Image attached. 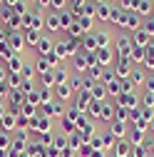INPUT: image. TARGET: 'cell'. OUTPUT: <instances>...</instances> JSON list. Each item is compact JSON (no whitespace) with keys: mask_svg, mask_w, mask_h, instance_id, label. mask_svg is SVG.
<instances>
[{"mask_svg":"<svg viewBox=\"0 0 154 157\" xmlns=\"http://www.w3.org/2000/svg\"><path fill=\"white\" fill-rule=\"evenodd\" d=\"M17 115H20V110H8L3 117H0V127H3V132H13L17 127Z\"/></svg>","mask_w":154,"mask_h":157,"instance_id":"cell-1","label":"cell"},{"mask_svg":"<svg viewBox=\"0 0 154 157\" xmlns=\"http://www.w3.org/2000/svg\"><path fill=\"white\" fill-rule=\"evenodd\" d=\"M75 50H77V45H72V43H65V40H60V43H55V48H52V52L60 57V60H65V57H72L75 55Z\"/></svg>","mask_w":154,"mask_h":157,"instance_id":"cell-2","label":"cell"},{"mask_svg":"<svg viewBox=\"0 0 154 157\" xmlns=\"http://www.w3.org/2000/svg\"><path fill=\"white\" fill-rule=\"evenodd\" d=\"M8 45L13 48L15 55H20V50L25 48V37H23V33H8Z\"/></svg>","mask_w":154,"mask_h":157,"instance_id":"cell-3","label":"cell"},{"mask_svg":"<svg viewBox=\"0 0 154 157\" xmlns=\"http://www.w3.org/2000/svg\"><path fill=\"white\" fill-rule=\"evenodd\" d=\"M45 28H47L50 33H60V30H62L60 15H57V13H47V15H45Z\"/></svg>","mask_w":154,"mask_h":157,"instance_id":"cell-4","label":"cell"},{"mask_svg":"<svg viewBox=\"0 0 154 157\" xmlns=\"http://www.w3.org/2000/svg\"><path fill=\"white\" fill-rule=\"evenodd\" d=\"M72 87H70V82H65V85H55V95H57V102H65V100H70L72 97Z\"/></svg>","mask_w":154,"mask_h":157,"instance_id":"cell-5","label":"cell"},{"mask_svg":"<svg viewBox=\"0 0 154 157\" xmlns=\"http://www.w3.org/2000/svg\"><path fill=\"white\" fill-rule=\"evenodd\" d=\"M94 63H97V65L112 63V50L109 48H97V52H94Z\"/></svg>","mask_w":154,"mask_h":157,"instance_id":"cell-6","label":"cell"},{"mask_svg":"<svg viewBox=\"0 0 154 157\" xmlns=\"http://www.w3.org/2000/svg\"><path fill=\"white\" fill-rule=\"evenodd\" d=\"M23 37H25V45H30V48H35L37 43H40V33L37 30H23Z\"/></svg>","mask_w":154,"mask_h":157,"instance_id":"cell-7","label":"cell"},{"mask_svg":"<svg viewBox=\"0 0 154 157\" xmlns=\"http://www.w3.org/2000/svg\"><path fill=\"white\" fill-rule=\"evenodd\" d=\"M52 48H55V45H52L50 37H40V43L35 45V50L40 52V55H50V52H52Z\"/></svg>","mask_w":154,"mask_h":157,"instance_id":"cell-8","label":"cell"},{"mask_svg":"<svg viewBox=\"0 0 154 157\" xmlns=\"http://www.w3.org/2000/svg\"><path fill=\"white\" fill-rule=\"evenodd\" d=\"M23 75L20 72H8V87L10 90H17V87H23Z\"/></svg>","mask_w":154,"mask_h":157,"instance_id":"cell-9","label":"cell"},{"mask_svg":"<svg viewBox=\"0 0 154 157\" xmlns=\"http://www.w3.org/2000/svg\"><path fill=\"white\" fill-rule=\"evenodd\" d=\"M45 117H62V105L55 102V105H45V112H40Z\"/></svg>","mask_w":154,"mask_h":157,"instance_id":"cell-10","label":"cell"},{"mask_svg":"<svg viewBox=\"0 0 154 157\" xmlns=\"http://www.w3.org/2000/svg\"><path fill=\"white\" fill-rule=\"evenodd\" d=\"M23 65H25V63H23V57H20V55H15L13 60H8V72H20Z\"/></svg>","mask_w":154,"mask_h":157,"instance_id":"cell-11","label":"cell"},{"mask_svg":"<svg viewBox=\"0 0 154 157\" xmlns=\"http://www.w3.org/2000/svg\"><path fill=\"white\" fill-rule=\"evenodd\" d=\"M112 13H114V10H112L109 5H105V3H102V5L97 8V13H94V15H97L100 20H112Z\"/></svg>","mask_w":154,"mask_h":157,"instance_id":"cell-12","label":"cell"},{"mask_svg":"<svg viewBox=\"0 0 154 157\" xmlns=\"http://www.w3.org/2000/svg\"><path fill=\"white\" fill-rule=\"evenodd\" d=\"M35 70H37V72H40V75H42V72H50V70H52V67H50V63H47V57H45V55H40V57H37V65H35Z\"/></svg>","mask_w":154,"mask_h":157,"instance_id":"cell-13","label":"cell"},{"mask_svg":"<svg viewBox=\"0 0 154 157\" xmlns=\"http://www.w3.org/2000/svg\"><path fill=\"white\" fill-rule=\"evenodd\" d=\"M52 72H55V85H65V82H67V70H62V67H55Z\"/></svg>","mask_w":154,"mask_h":157,"instance_id":"cell-14","label":"cell"},{"mask_svg":"<svg viewBox=\"0 0 154 157\" xmlns=\"http://www.w3.org/2000/svg\"><path fill=\"white\" fill-rule=\"evenodd\" d=\"M0 57H3V60H13L15 57V52H13V48L8 43H0Z\"/></svg>","mask_w":154,"mask_h":157,"instance_id":"cell-15","label":"cell"},{"mask_svg":"<svg viewBox=\"0 0 154 157\" xmlns=\"http://www.w3.org/2000/svg\"><path fill=\"white\" fill-rule=\"evenodd\" d=\"M100 120H105V122H112V120H114V112H112V107H109V105H102Z\"/></svg>","mask_w":154,"mask_h":157,"instance_id":"cell-16","label":"cell"},{"mask_svg":"<svg viewBox=\"0 0 154 157\" xmlns=\"http://www.w3.org/2000/svg\"><path fill=\"white\" fill-rule=\"evenodd\" d=\"M20 75H23V80H25V82H30V80H32V75H35V65H23Z\"/></svg>","mask_w":154,"mask_h":157,"instance_id":"cell-17","label":"cell"},{"mask_svg":"<svg viewBox=\"0 0 154 157\" xmlns=\"http://www.w3.org/2000/svg\"><path fill=\"white\" fill-rule=\"evenodd\" d=\"M10 147H13V140H10V135H8V132H0V150H5V152H8Z\"/></svg>","mask_w":154,"mask_h":157,"instance_id":"cell-18","label":"cell"},{"mask_svg":"<svg viewBox=\"0 0 154 157\" xmlns=\"http://www.w3.org/2000/svg\"><path fill=\"white\" fill-rule=\"evenodd\" d=\"M85 50L87 52H97V40H94V35H85Z\"/></svg>","mask_w":154,"mask_h":157,"instance_id":"cell-19","label":"cell"},{"mask_svg":"<svg viewBox=\"0 0 154 157\" xmlns=\"http://www.w3.org/2000/svg\"><path fill=\"white\" fill-rule=\"evenodd\" d=\"M50 100H52V87H42L40 90V102L50 105Z\"/></svg>","mask_w":154,"mask_h":157,"instance_id":"cell-20","label":"cell"},{"mask_svg":"<svg viewBox=\"0 0 154 157\" xmlns=\"http://www.w3.org/2000/svg\"><path fill=\"white\" fill-rule=\"evenodd\" d=\"M65 142H67V140H65V135H57L55 140H52V147H55L57 152H62V150H65Z\"/></svg>","mask_w":154,"mask_h":157,"instance_id":"cell-21","label":"cell"},{"mask_svg":"<svg viewBox=\"0 0 154 157\" xmlns=\"http://www.w3.org/2000/svg\"><path fill=\"white\" fill-rule=\"evenodd\" d=\"M62 130H67V132H77V122L70 120V117H62Z\"/></svg>","mask_w":154,"mask_h":157,"instance_id":"cell-22","label":"cell"},{"mask_svg":"<svg viewBox=\"0 0 154 157\" xmlns=\"http://www.w3.org/2000/svg\"><path fill=\"white\" fill-rule=\"evenodd\" d=\"M107 90H109V95H122V85H119L117 80H114V82L109 80V82H107Z\"/></svg>","mask_w":154,"mask_h":157,"instance_id":"cell-23","label":"cell"},{"mask_svg":"<svg viewBox=\"0 0 154 157\" xmlns=\"http://www.w3.org/2000/svg\"><path fill=\"white\" fill-rule=\"evenodd\" d=\"M65 3H67V0H50V5H52L55 13H62L65 10Z\"/></svg>","mask_w":154,"mask_h":157,"instance_id":"cell-24","label":"cell"},{"mask_svg":"<svg viewBox=\"0 0 154 157\" xmlns=\"http://www.w3.org/2000/svg\"><path fill=\"white\" fill-rule=\"evenodd\" d=\"M122 130H124L122 122H112V135H114V137H122V135H124Z\"/></svg>","mask_w":154,"mask_h":157,"instance_id":"cell-25","label":"cell"},{"mask_svg":"<svg viewBox=\"0 0 154 157\" xmlns=\"http://www.w3.org/2000/svg\"><path fill=\"white\" fill-rule=\"evenodd\" d=\"M117 45H119L122 55H124V52H132V48H129V40H127V37H119V43H117Z\"/></svg>","mask_w":154,"mask_h":157,"instance_id":"cell-26","label":"cell"},{"mask_svg":"<svg viewBox=\"0 0 154 157\" xmlns=\"http://www.w3.org/2000/svg\"><path fill=\"white\" fill-rule=\"evenodd\" d=\"M142 80H144L142 70H132V82H142Z\"/></svg>","mask_w":154,"mask_h":157,"instance_id":"cell-27","label":"cell"},{"mask_svg":"<svg viewBox=\"0 0 154 157\" xmlns=\"http://www.w3.org/2000/svg\"><path fill=\"white\" fill-rule=\"evenodd\" d=\"M117 157H127V142H119L117 145Z\"/></svg>","mask_w":154,"mask_h":157,"instance_id":"cell-28","label":"cell"},{"mask_svg":"<svg viewBox=\"0 0 154 157\" xmlns=\"http://www.w3.org/2000/svg\"><path fill=\"white\" fill-rule=\"evenodd\" d=\"M147 52H149L147 55V67H154V48H149Z\"/></svg>","mask_w":154,"mask_h":157,"instance_id":"cell-29","label":"cell"},{"mask_svg":"<svg viewBox=\"0 0 154 157\" xmlns=\"http://www.w3.org/2000/svg\"><path fill=\"white\" fill-rule=\"evenodd\" d=\"M147 35H149V33L139 30V35H137V43H139V45H147Z\"/></svg>","mask_w":154,"mask_h":157,"instance_id":"cell-30","label":"cell"},{"mask_svg":"<svg viewBox=\"0 0 154 157\" xmlns=\"http://www.w3.org/2000/svg\"><path fill=\"white\" fill-rule=\"evenodd\" d=\"M132 157H147L144 147H134V150H132Z\"/></svg>","mask_w":154,"mask_h":157,"instance_id":"cell-31","label":"cell"},{"mask_svg":"<svg viewBox=\"0 0 154 157\" xmlns=\"http://www.w3.org/2000/svg\"><path fill=\"white\" fill-rule=\"evenodd\" d=\"M35 5H37V8H47L50 0H35Z\"/></svg>","mask_w":154,"mask_h":157,"instance_id":"cell-32","label":"cell"},{"mask_svg":"<svg viewBox=\"0 0 154 157\" xmlns=\"http://www.w3.org/2000/svg\"><path fill=\"white\" fill-rule=\"evenodd\" d=\"M0 82H8V72H5L3 67H0Z\"/></svg>","mask_w":154,"mask_h":157,"instance_id":"cell-33","label":"cell"},{"mask_svg":"<svg viewBox=\"0 0 154 157\" xmlns=\"http://www.w3.org/2000/svg\"><path fill=\"white\" fill-rule=\"evenodd\" d=\"M17 3H20V0H5V5H8V8H13V5H17Z\"/></svg>","mask_w":154,"mask_h":157,"instance_id":"cell-34","label":"cell"},{"mask_svg":"<svg viewBox=\"0 0 154 157\" xmlns=\"http://www.w3.org/2000/svg\"><path fill=\"white\" fill-rule=\"evenodd\" d=\"M147 87H149V90H154V80H152V77L147 80Z\"/></svg>","mask_w":154,"mask_h":157,"instance_id":"cell-35","label":"cell"},{"mask_svg":"<svg viewBox=\"0 0 154 157\" xmlns=\"http://www.w3.org/2000/svg\"><path fill=\"white\" fill-rule=\"evenodd\" d=\"M90 157H105V155H102V152H94V155H90Z\"/></svg>","mask_w":154,"mask_h":157,"instance_id":"cell-36","label":"cell"},{"mask_svg":"<svg viewBox=\"0 0 154 157\" xmlns=\"http://www.w3.org/2000/svg\"><path fill=\"white\" fill-rule=\"evenodd\" d=\"M0 157H8V152H5V150H0Z\"/></svg>","mask_w":154,"mask_h":157,"instance_id":"cell-37","label":"cell"},{"mask_svg":"<svg viewBox=\"0 0 154 157\" xmlns=\"http://www.w3.org/2000/svg\"><path fill=\"white\" fill-rule=\"evenodd\" d=\"M149 127H152V132H154V120H152V125H149Z\"/></svg>","mask_w":154,"mask_h":157,"instance_id":"cell-38","label":"cell"},{"mask_svg":"<svg viewBox=\"0 0 154 157\" xmlns=\"http://www.w3.org/2000/svg\"><path fill=\"white\" fill-rule=\"evenodd\" d=\"M0 5H5V0H0Z\"/></svg>","mask_w":154,"mask_h":157,"instance_id":"cell-39","label":"cell"},{"mask_svg":"<svg viewBox=\"0 0 154 157\" xmlns=\"http://www.w3.org/2000/svg\"><path fill=\"white\" fill-rule=\"evenodd\" d=\"M97 3H105V0H97Z\"/></svg>","mask_w":154,"mask_h":157,"instance_id":"cell-40","label":"cell"},{"mask_svg":"<svg viewBox=\"0 0 154 157\" xmlns=\"http://www.w3.org/2000/svg\"><path fill=\"white\" fill-rule=\"evenodd\" d=\"M0 132H3V127H0Z\"/></svg>","mask_w":154,"mask_h":157,"instance_id":"cell-41","label":"cell"},{"mask_svg":"<svg viewBox=\"0 0 154 157\" xmlns=\"http://www.w3.org/2000/svg\"><path fill=\"white\" fill-rule=\"evenodd\" d=\"M152 147H154V142H152Z\"/></svg>","mask_w":154,"mask_h":157,"instance_id":"cell-42","label":"cell"}]
</instances>
